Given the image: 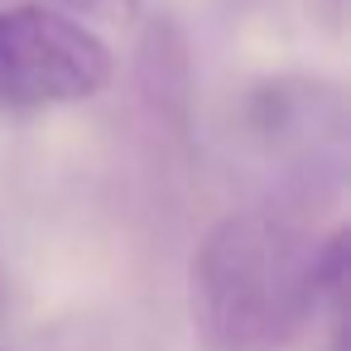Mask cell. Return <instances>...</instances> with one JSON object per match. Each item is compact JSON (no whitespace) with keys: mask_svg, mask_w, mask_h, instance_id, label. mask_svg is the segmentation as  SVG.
<instances>
[{"mask_svg":"<svg viewBox=\"0 0 351 351\" xmlns=\"http://www.w3.org/2000/svg\"><path fill=\"white\" fill-rule=\"evenodd\" d=\"M250 135L265 154H274L298 178V212L313 202V188L327 193L341 183V149H346V106L332 82L317 77H279L260 82L245 101Z\"/></svg>","mask_w":351,"mask_h":351,"instance_id":"3","label":"cell"},{"mask_svg":"<svg viewBox=\"0 0 351 351\" xmlns=\"http://www.w3.org/2000/svg\"><path fill=\"white\" fill-rule=\"evenodd\" d=\"M116 58L82 20L53 5L0 10V101L73 106L111 87Z\"/></svg>","mask_w":351,"mask_h":351,"instance_id":"2","label":"cell"},{"mask_svg":"<svg viewBox=\"0 0 351 351\" xmlns=\"http://www.w3.org/2000/svg\"><path fill=\"white\" fill-rule=\"evenodd\" d=\"M322 241L279 202L221 217L193 250L188 303L212 351H284L317 317Z\"/></svg>","mask_w":351,"mask_h":351,"instance_id":"1","label":"cell"},{"mask_svg":"<svg viewBox=\"0 0 351 351\" xmlns=\"http://www.w3.org/2000/svg\"><path fill=\"white\" fill-rule=\"evenodd\" d=\"M140 82H145V97L154 101V111H164L173 125H183V116H188V44L169 15H154L145 29Z\"/></svg>","mask_w":351,"mask_h":351,"instance_id":"4","label":"cell"},{"mask_svg":"<svg viewBox=\"0 0 351 351\" xmlns=\"http://www.w3.org/2000/svg\"><path fill=\"white\" fill-rule=\"evenodd\" d=\"M58 5H68V10H101L106 0H58ZM58 5H53V10H58Z\"/></svg>","mask_w":351,"mask_h":351,"instance_id":"5","label":"cell"},{"mask_svg":"<svg viewBox=\"0 0 351 351\" xmlns=\"http://www.w3.org/2000/svg\"><path fill=\"white\" fill-rule=\"evenodd\" d=\"M0 351H10V346H0Z\"/></svg>","mask_w":351,"mask_h":351,"instance_id":"6","label":"cell"}]
</instances>
